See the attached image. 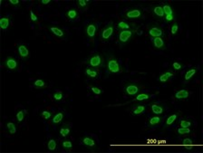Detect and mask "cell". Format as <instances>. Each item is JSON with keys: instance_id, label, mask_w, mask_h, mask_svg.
<instances>
[{"instance_id": "cell-1", "label": "cell", "mask_w": 203, "mask_h": 153, "mask_svg": "<svg viewBox=\"0 0 203 153\" xmlns=\"http://www.w3.org/2000/svg\"><path fill=\"white\" fill-rule=\"evenodd\" d=\"M106 69L110 74H120L123 71L120 62L115 57H111L110 59H108L106 63Z\"/></svg>"}, {"instance_id": "cell-2", "label": "cell", "mask_w": 203, "mask_h": 153, "mask_svg": "<svg viewBox=\"0 0 203 153\" xmlns=\"http://www.w3.org/2000/svg\"><path fill=\"white\" fill-rule=\"evenodd\" d=\"M136 30L131 29V30H124V31H119L118 33V42L121 44H126L130 42V40L133 37Z\"/></svg>"}, {"instance_id": "cell-3", "label": "cell", "mask_w": 203, "mask_h": 153, "mask_svg": "<svg viewBox=\"0 0 203 153\" xmlns=\"http://www.w3.org/2000/svg\"><path fill=\"white\" fill-rule=\"evenodd\" d=\"M143 16V10L141 8L135 7L128 9L125 12V17L128 19H141Z\"/></svg>"}, {"instance_id": "cell-4", "label": "cell", "mask_w": 203, "mask_h": 153, "mask_svg": "<svg viewBox=\"0 0 203 153\" xmlns=\"http://www.w3.org/2000/svg\"><path fill=\"white\" fill-rule=\"evenodd\" d=\"M114 28H115V26H114V24H113L112 22L109 23V24L103 29V31H102V33H101V34H100L101 40H102V41H104V42H107V41L113 36V34H114Z\"/></svg>"}, {"instance_id": "cell-5", "label": "cell", "mask_w": 203, "mask_h": 153, "mask_svg": "<svg viewBox=\"0 0 203 153\" xmlns=\"http://www.w3.org/2000/svg\"><path fill=\"white\" fill-rule=\"evenodd\" d=\"M148 34L152 38H155V37H163L164 31L158 25L152 24V25H150L148 26Z\"/></svg>"}, {"instance_id": "cell-6", "label": "cell", "mask_w": 203, "mask_h": 153, "mask_svg": "<svg viewBox=\"0 0 203 153\" xmlns=\"http://www.w3.org/2000/svg\"><path fill=\"white\" fill-rule=\"evenodd\" d=\"M124 92L129 96H136L141 92V87L135 82H126L124 86Z\"/></svg>"}, {"instance_id": "cell-7", "label": "cell", "mask_w": 203, "mask_h": 153, "mask_svg": "<svg viewBox=\"0 0 203 153\" xmlns=\"http://www.w3.org/2000/svg\"><path fill=\"white\" fill-rule=\"evenodd\" d=\"M88 62H89V64L91 67L97 69L102 65V64H103V57H102V56L100 54L95 53V54L92 55V56L89 58Z\"/></svg>"}, {"instance_id": "cell-8", "label": "cell", "mask_w": 203, "mask_h": 153, "mask_svg": "<svg viewBox=\"0 0 203 153\" xmlns=\"http://www.w3.org/2000/svg\"><path fill=\"white\" fill-rule=\"evenodd\" d=\"M5 66L8 70L9 71H16L18 68L19 63L17 61V58L13 57V56H8L5 59Z\"/></svg>"}, {"instance_id": "cell-9", "label": "cell", "mask_w": 203, "mask_h": 153, "mask_svg": "<svg viewBox=\"0 0 203 153\" xmlns=\"http://www.w3.org/2000/svg\"><path fill=\"white\" fill-rule=\"evenodd\" d=\"M97 31H98V26L95 22L90 23L85 28V34H86L87 37H89L90 39H92L95 37Z\"/></svg>"}, {"instance_id": "cell-10", "label": "cell", "mask_w": 203, "mask_h": 153, "mask_svg": "<svg viewBox=\"0 0 203 153\" xmlns=\"http://www.w3.org/2000/svg\"><path fill=\"white\" fill-rule=\"evenodd\" d=\"M17 52H18V55L20 56V57L23 60H27L30 57L29 49H28L27 45H26V44H18L17 45Z\"/></svg>"}, {"instance_id": "cell-11", "label": "cell", "mask_w": 203, "mask_h": 153, "mask_svg": "<svg viewBox=\"0 0 203 153\" xmlns=\"http://www.w3.org/2000/svg\"><path fill=\"white\" fill-rule=\"evenodd\" d=\"M48 30L54 35H56L59 38H63L65 35V32L58 26H48Z\"/></svg>"}, {"instance_id": "cell-12", "label": "cell", "mask_w": 203, "mask_h": 153, "mask_svg": "<svg viewBox=\"0 0 203 153\" xmlns=\"http://www.w3.org/2000/svg\"><path fill=\"white\" fill-rule=\"evenodd\" d=\"M150 110H151L152 112H153L155 115H159V116L163 114L164 111H165L164 107L161 104H151L150 105Z\"/></svg>"}, {"instance_id": "cell-13", "label": "cell", "mask_w": 203, "mask_h": 153, "mask_svg": "<svg viewBox=\"0 0 203 153\" xmlns=\"http://www.w3.org/2000/svg\"><path fill=\"white\" fill-rule=\"evenodd\" d=\"M115 27L119 30V31H124V30H131L132 29V25L125 20H122V21H119Z\"/></svg>"}, {"instance_id": "cell-14", "label": "cell", "mask_w": 203, "mask_h": 153, "mask_svg": "<svg viewBox=\"0 0 203 153\" xmlns=\"http://www.w3.org/2000/svg\"><path fill=\"white\" fill-rule=\"evenodd\" d=\"M152 43H153V45L156 49L163 50L166 47L165 41H164L163 37H155V38L152 39Z\"/></svg>"}, {"instance_id": "cell-15", "label": "cell", "mask_w": 203, "mask_h": 153, "mask_svg": "<svg viewBox=\"0 0 203 153\" xmlns=\"http://www.w3.org/2000/svg\"><path fill=\"white\" fill-rule=\"evenodd\" d=\"M84 74L90 79H98L99 78V72L95 68H86L84 71Z\"/></svg>"}, {"instance_id": "cell-16", "label": "cell", "mask_w": 203, "mask_h": 153, "mask_svg": "<svg viewBox=\"0 0 203 153\" xmlns=\"http://www.w3.org/2000/svg\"><path fill=\"white\" fill-rule=\"evenodd\" d=\"M82 143H83L85 147L90 148H93L96 146V141H95V140H94L93 138L88 137V136L83 137V138L82 139Z\"/></svg>"}, {"instance_id": "cell-17", "label": "cell", "mask_w": 203, "mask_h": 153, "mask_svg": "<svg viewBox=\"0 0 203 153\" xmlns=\"http://www.w3.org/2000/svg\"><path fill=\"white\" fill-rule=\"evenodd\" d=\"M151 12L156 17H159V18H163L164 17V12H163L162 5H156L154 7H152Z\"/></svg>"}, {"instance_id": "cell-18", "label": "cell", "mask_w": 203, "mask_h": 153, "mask_svg": "<svg viewBox=\"0 0 203 153\" xmlns=\"http://www.w3.org/2000/svg\"><path fill=\"white\" fill-rule=\"evenodd\" d=\"M79 14H78V11L74 8H70L69 10L66 11L65 13V16L68 20L70 21H74L77 17H78Z\"/></svg>"}, {"instance_id": "cell-19", "label": "cell", "mask_w": 203, "mask_h": 153, "mask_svg": "<svg viewBox=\"0 0 203 153\" xmlns=\"http://www.w3.org/2000/svg\"><path fill=\"white\" fill-rule=\"evenodd\" d=\"M189 93L188 90L181 89L175 93V98L177 100H184V99H187L189 97Z\"/></svg>"}, {"instance_id": "cell-20", "label": "cell", "mask_w": 203, "mask_h": 153, "mask_svg": "<svg viewBox=\"0 0 203 153\" xmlns=\"http://www.w3.org/2000/svg\"><path fill=\"white\" fill-rule=\"evenodd\" d=\"M10 18L8 16H4V17H1L0 19V26H1V29L2 30H8L10 26Z\"/></svg>"}, {"instance_id": "cell-21", "label": "cell", "mask_w": 203, "mask_h": 153, "mask_svg": "<svg viewBox=\"0 0 203 153\" xmlns=\"http://www.w3.org/2000/svg\"><path fill=\"white\" fill-rule=\"evenodd\" d=\"M146 110V107L144 105H138V106H135L132 111V114L133 116H139V115H141Z\"/></svg>"}, {"instance_id": "cell-22", "label": "cell", "mask_w": 203, "mask_h": 153, "mask_svg": "<svg viewBox=\"0 0 203 153\" xmlns=\"http://www.w3.org/2000/svg\"><path fill=\"white\" fill-rule=\"evenodd\" d=\"M162 121V118L160 117L159 115H156V116H153L149 119L148 121V124L150 126H156V125H159Z\"/></svg>"}, {"instance_id": "cell-23", "label": "cell", "mask_w": 203, "mask_h": 153, "mask_svg": "<svg viewBox=\"0 0 203 153\" xmlns=\"http://www.w3.org/2000/svg\"><path fill=\"white\" fill-rule=\"evenodd\" d=\"M172 76H173V74H172L171 72L168 71V72H165V73H163L162 74L160 75L159 81H160L161 82H168Z\"/></svg>"}, {"instance_id": "cell-24", "label": "cell", "mask_w": 203, "mask_h": 153, "mask_svg": "<svg viewBox=\"0 0 203 153\" xmlns=\"http://www.w3.org/2000/svg\"><path fill=\"white\" fill-rule=\"evenodd\" d=\"M178 119V113H172L171 115H169L165 121V125L166 126H171Z\"/></svg>"}, {"instance_id": "cell-25", "label": "cell", "mask_w": 203, "mask_h": 153, "mask_svg": "<svg viewBox=\"0 0 203 153\" xmlns=\"http://www.w3.org/2000/svg\"><path fill=\"white\" fill-rule=\"evenodd\" d=\"M197 73V68L196 67H192L190 68L189 70H188L185 74V76H184V79L185 81H189L193 78V76L196 74Z\"/></svg>"}, {"instance_id": "cell-26", "label": "cell", "mask_w": 203, "mask_h": 153, "mask_svg": "<svg viewBox=\"0 0 203 153\" xmlns=\"http://www.w3.org/2000/svg\"><path fill=\"white\" fill-rule=\"evenodd\" d=\"M162 6V9H163V12H164V16L171 15V14L175 13V11L173 10L172 7L169 3H164Z\"/></svg>"}, {"instance_id": "cell-27", "label": "cell", "mask_w": 203, "mask_h": 153, "mask_svg": "<svg viewBox=\"0 0 203 153\" xmlns=\"http://www.w3.org/2000/svg\"><path fill=\"white\" fill-rule=\"evenodd\" d=\"M76 6L80 10H85L90 3V1H87V0H76Z\"/></svg>"}, {"instance_id": "cell-28", "label": "cell", "mask_w": 203, "mask_h": 153, "mask_svg": "<svg viewBox=\"0 0 203 153\" xmlns=\"http://www.w3.org/2000/svg\"><path fill=\"white\" fill-rule=\"evenodd\" d=\"M150 98V94L146 93V92H141L136 95L135 100L137 101H145V100H148Z\"/></svg>"}, {"instance_id": "cell-29", "label": "cell", "mask_w": 203, "mask_h": 153, "mask_svg": "<svg viewBox=\"0 0 203 153\" xmlns=\"http://www.w3.org/2000/svg\"><path fill=\"white\" fill-rule=\"evenodd\" d=\"M63 119H64V113L59 112L52 118V123L53 124H59V123L62 122Z\"/></svg>"}, {"instance_id": "cell-30", "label": "cell", "mask_w": 203, "mask_h": 153, "mask_svg": "<svg viewBox=\"0 0 203 153\" xmlns=\"http://www.w3.org/2000/svg\"><path fill=\"white\" fill-rule=\"evenodd\" d=\"M57 147V142L55 139H50L47 142V148L50 151H55Z\"/></svg>"}, {"instance_id": "cell-31", "label": "cell", "mask_w": 203, "mask_h": 153, "mask_svg": "<svg viewBox=\"0 0 203 153\" xmlns=\"http://www.w3.org/2000/svg\"><path fill=\"white\" fill-rule=\"evenodd\" d=\"M70 132H71V130H70V128H69V126L68 125H64L62 128H60V130H59V133H60V135L62 136V137H67L69 134H70Z\"/></svg>"}, {"instance_id": "cell-32", "label": "cell", "mask_w": 203, "mask_h": 153, "mask_svg": "<svg viewBox=\"0 0 203 153\" xmlns=\"http://www.w3.org/2000/svg\"><path fill=\"white\" fill-rule=\"evenodd\" d=\"M26 112L25 110H23V109L19 110V111L17 112V115H16L17 122H23L24 120H25V118H26Z\"/></svg>"}, {"instance_id": "cell-33", "label": "cell", "mask_w": 203, "mask_h": 153, "mask_svg": "<svg viewBox=\"0 0 203 153\" xmlns=\"http://www.w3.org/2000/svg\"><path fill=\"white\" fill-rule=\"evenodd\" d=\"M179 30H180V24L177 21L173 22L172 25L171 26V34L172 35H176L179 33Z\"/></svg>"}, {"instance_id": "cell-34", "label": "cell", "mask_w": 203, "mask_h": 153, "mask_svg": "<svg viewBox=\"0 0 203 153\" xmlns=\"http://www.w3.org/2000/svg\"><path fill=\"white\" fill-rule=\"evenodd\" d=\"M34 87L36 88V89H43V88L46 87V83L42 79H36L34 82Z\"/></svg>"}, {"instance_id": "cell-35", "label": "cell", "mask_w": 203, "mask_h": 153, "mask_svg": "<svg viewBox=\"0 0 203 153\" xmlns=\"http://www.w3.org/2000/svg\"><path fill=\"white\" fill-rule=\"evenodd\" d=\"M61 145H62V148H63L67 149V150H69V149H72V148H73V142H72L70 140H67V139H65V140H62Z\"/></svg>"}, {"instance_id": "cell-36", "label": "cell", "mask_w": 203, "mask_h": 153, "mask_svg": "<svg viewBox=\"0 0 203 153\" xmlns=\"http://www.w3.org/2000/svg\"><path fill=\"white\" fill-rule=\"evenodd\" d=\"M7 129L8 130L10 134H16L17 133V125L14 122H7Z\"/></svg>"}, {"instance_id": "cell-37", "label": "cell", "mask_w": 203, "mask_h": 153, "mask_svg": "<svg viewBox=\"0 0 203 153\" xmlns=\"http://www.w3.org/2000/svg\"><path fill=\"white\" fill-rule=\"evenodd\" d=\"M191 132L190 128H183V127H180L177 129V133L179 135H186V134H189Z\"/></svg>"}, {"instance_id": "cell-38", "label": "cell", "mask_w": 203, "mask_h": 153, "mask_svg": "<svg viewBox=\"0 0 203 153\" xmlns=\"http://www.w3.org/2000/svg\"><path fill=\"white\" fill-rule=\"evenodd\" d=\"M163 19L165 20V22H166V23H168V24H171V23L175 22V19H176V14H175V13H173V14H171V15L164 16Z\"/></svg>"}, {"instance_id": "cell-39", "label": "cell", "mask_w": 203, "mask_h": 153, "mask_svg": "<svg viewBox=\"0 0 203 153\" xmlns=\"http://www.w3.org/2000/svg\"><path fill=\"white\" fill-rule=\"evenodd\" d=\"M191 125H192V122L188 120H181L180 122V126L183 128H190Z\"/></svg>"}, {"instance_id": "cell-40", "label": "cell", "mask_w": 203, "mask_h": 153, "mask_svg": "<svg viewBox=\"0 0 203 153\" xmlns=\"http://www.w3.org/2000/svg\"><path fill=\"white\" fill-rule=\"evenodd\" d=\"M63 97H64V94L61 92H56L54 94H53V98L56 101H60L63 100Z\"/></svg>"}, {"instance_id": "cell-41", "label": "cell", "mask_w": 203, "mask_h": 153, "mask_svg": "<svg viewBox=\"0 0 203 153\" xmlns=\"http://www.w3.org/2000/svg\"><path fill=\"white\" fill-rule=\"evenodd\" d=\"M41 117L44 120H50L51 117H52V113L49 111H43L41 112Z\"/></svg>"}, {"instance_id": "cell-42", "label": "cell", "mask_w": 203, "mask_h": 153, "mask_svg": "<svg viewBox=\"0 0 203 153\" xmlns=\"http://www.w3.org/2000/svg\"><path fill=\"white\" fill-rule=\"evenodd\" d=\"M172 68L175 70V71H180L182 68H183V65H182V64H180V63H179V62H174V63H172Z\"/></svg>"}, {"instance_id": "cell-43", "label": "cell", "mask_w": 203, "mask_h": 153, "mask_svg": "<svg viewBox=\"0 0 203 153\" xmlns=\"http://www.w3.org/2000/svg\"><path fill=\"white\" fill-rule=\"evenodd\" d=\"M30 19H31L33 22H37V21H38V16L34 13L33 10H30Z\"/></svg>"}, {"instance_id": "cell-44", "label": "cell", "mask_w": 203, "mask_h": 153, "mask_svg": "<svg viewBox=\"0 0 203 153\" xmlns=\"http://www.w3.org/2000/svg\"><path fill=\"white\" fill-rule=\"evenodd\" d=\"M182 144L183 145H186V146H191L193 144V140L191 139H189V138H186L182 140Z\"/></svg>"}, {"instance_id": "cell-45", "label": "cell", "mask_w": 203, "mask_h": 153, "mask_svg": "<svg viewBox=\"0 0 203 153\" xmlns=\"http://www.w3.org/2000/svg\"><path fill=\"white\" fill-rule=\"evenodd\" d=\"M8 3H9L11 6L17 7V8H18V7L20 6V1H19V0H9Z\"/></svg>"}, {"instance_id": "cell-46", "label": "cell", "mask_w": 203, "mask_h": 153, "mask_svg": "<svg viewBox=\"0 0 203 153\" xmlns=\"http://www.w3.org/2000/svg\"><path fill=\"white\" fill-rule=\"evenodd\" d=\"M91 91H92L94 94H96V95H99V94L102 93V90H101L100 88H98V87H92V88H91Z\"/></svg>"}, {"instance_id": "cell-47", "label": "cell", "mask_w": 203, "mask_h": 153, "mask_svg": "<svg viewBox=\"0 0 203 153\" xmlns=\"http://www.w3.org/2000/svg\"><path fill=\"white\" fill-rule=\"evenodd\" d=\"M50 2H51V0H41V1H40V4H41L42 6H46V5H48V4H50Z\"/></svg>"}]
</instances>
